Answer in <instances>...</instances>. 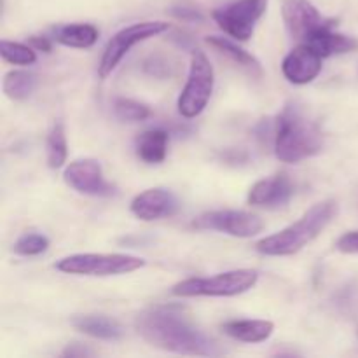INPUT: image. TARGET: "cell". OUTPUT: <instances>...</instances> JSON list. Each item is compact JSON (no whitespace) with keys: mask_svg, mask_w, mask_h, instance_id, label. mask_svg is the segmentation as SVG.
<instances>
[{"mask_svg":"<svg viewBox=\"0 0 358 358\" xmlns=\"http://www.w3.org/2000/svg\"><path fill=\"white\" fill-rule=\"evenodd\" d=\"M37 86V77L27 70H13L3 77V93L10 100H27Z\"/></svg>","mask_w":358,"mask_h":358,"instance_id":"obj_21","label":"cell"},{"mask_svg":"<svg viewBox=\"0 0 358 358\" xmlns=\"http://www.w3.org/2000/svg\"><path fill=\"white\" fill-rule=\"evenodd\" d=\"M135 329L143 341L164 352L199 357H220L226 353L220 343L198 327L187 310L178 304L145 308L136 315Z\"/></svg>","mask_w":358,"mask_h":358,"instance_id":"obj_1","label":"cell"},{"mask_svg":"<svg viewBox=\"0 0 358 358\" xmlns=\"http://www.w3.org/2000/svg\"><path fill=\"white\" fill-rule=\"evenodd\" d=\"M336 24V23H334ZM334 24L320 28L304 38V44L311 45L322 58H329L332 55H345L352 52L358 48V41L348 35L334 31Z\"/></svg>","mask_w":358,"mask_h":358,"instance_id":"obj_15","label":"cell"},{"mask_svg":"<svg viewBox=\"0 0 358 358\" xmlns=\"http://www.w3.org/2000/svg\"><path fill=\"white\" fill-rule=\"evenodd\" d=\"M294 184L285 173L275 175L271 178H262L252 185L248 192V203L261 208H282L292 199Z\"/></svg>","mask_w":358,"mask_h":358,"instance_id":"obj_14","label":"cell"},{"mask_svg":"<svg viewBox=\"0 0 358 358\" xmlns=\"http://www.w3.org/2000/svg\"><path fill=\"white\" fill-rule=\"evenodd\" d=\"M357 296L358 292L355 290V287H345V289L338 294V297H336V306H338L339 311H343V313H352L353 308L358 304Z\"/></svg>","mask_w":358,"mask_h":358,"instance_id":"obj_26","label":"cell"},{"mask_svg":"<svg viewBox=\"0 0 358 358\" xmlns=\"http://www.w3.org/2000/svg\"><path fill=\"white\" fill-rule=\"evenodd\" d=\"M0 55L13 65H34L37 62V55L34 49L30 45L20 44V42L2 41L0 42Z\"/></svg>","mask_w":358,"mask_h":358,"instance_id":"obj_23","label":"cell"},{"mask_svg":"<svg viewBox=\"0 0 358 358\" xmlns=\"http://www.w3.org/2000/svg\"><path fill=\"white\" fill-rule=\"evenodd\" d=\"M282 72L292 84L311 83L322 72V56L311 45H297L283 59Z\"/></svg>","mask_w":358,"mask_h":358,"instance_id":"obj_13","label":"cell"},{"mask_svg":"<svg viewBox=\"0 0 358 358\" xmlns=\"http://www.w3.org/2000/svg\"><path fill=\"white\" fill-rule=\"evenodd\" d=\"M282 14L289 34L296 38H303V41L313 31L336 23L334 20L322 16L310 0H285Z\"/></svg>","mask_w":358,"mask_h":358,"instance_id":"obj_11","label":"cell"},{"mask_svg":"<svg viewBox=\"0 0 358 358\" xmlns=\"http://www.w3.org/2000/svg\"><path fill=\"white\" fill-rule=\"evenodd\" d=\"M145 261L126 254H76L62 259L56 269L66 275L117 276L143 268Z\"/></svg>","mask_w":358,"mask_h":358,"instance_id":"obj_5","label":"cell"},{"mask_svg":"<svg viewBox=\"0 0 358 358\" xmlns=\"http://www.w3.org/2000/svg\"><path fill=\"white\" fill-rule=\"evenodd\" d=\"M70 324L83 334L94 339H103V341H115L122 336V327L119 322L101 317V315H79V317H73Z\"/></svg>","mask_w":358,"mask_h":358,"instance_id":"obj_16","label":"cell"},{"mask_svg":"<svg viewBox=\"0 0 358 358\" xmlns=\"http://www.w3.org/2000/svg\"><path fill=\"white\" fill-rule=\"evenodd\" d=\"M66 135L62 122H56L48 135V164L52 170H58L65 164L66 152Z\"/></svg>","mask_w":358,"mask_h":358,"instance_id":"obj_22","label":"cell"},{"mask_svg":"<svg viewBox=\"0 0 358 358\" xmlns=\"http://www.w3.org/2000/svg\"><path fill=\"white\" fill-rule=\"evenodd\" d=\"M178 203L177 196L168 189H147L145 192L136 196L131 201V212L136 219L145 220H159L163 217H171L177 213Z\"/></svg>","mask_w":358,"mask_h":358,"instance_id":"obj_12","label":"cell"},{"mask_svg":"<svg viewBox=\"0 0 358 358\" xmlns=\"http://www.w3.org/2000/svg\"><path fill=\"white\" fill-rule=\"evenodd\" d=\"M30 42L37 51H44V52L51 51V42H49L48 37H31Z\"/></svg>","mask_w":358,"mask_h":358,"instance_id":"obj_30","label":"cell"},{"mask_svg":"<svg viewBox=\"0 0 358 358\" xmlns=\"http://www.w3.org/2000/svg\"><path fill=\"white\" fill-rule=\"evenodd\" d=\"M336 215H338V203L332 199L317 203L297 222L290 224L280 233L257 241L255 250L269 257H285V255L297 254L315 238L320 236L322 231L332 222Z\"/></svg>","mask_w":358,"mask_h":358,"instance_id":"obj_3","label":"cell"},{"mask_svg":"<svg viewBox=\"0 0 358 358\" xmlns=\"http://www.w3.org/2000/svg\"><path fill=\"white\" fill-rule=\"evenodd\" d=\"M206 44L212 45V48L217 49L219 52H222L224 56H227L231 62L236 63V65H240L241 69L248 70L252 76H261L262 73L259 59L255 58V56H252L250 52L245 51V49H241L238 44H234V42L229 41L227 37L212 35V37H206Z\"/></svg>","mask_w":358,"mask_h":358,"instance_id":"obj_19","label":"cell"},{"mask_svg":"<svg viewBox=\"0 0 358 358\" xmlns=\"http://www.w3.org/2000/svg\"><path fill=\"white\" fill-rule=\"evenodd\" d=\"M49 240L44 234L30 233L23 234L21 238H17V241L14 243L13 250L17 255H24V257H34V255H41L48 250Z\"/></svg>","mask_w":358,"mask_h":358,"instance_id":"obj_25","label":"cell"},{"mask_svg":"<svg viewBox=\"0 0 358 358\" xmlns=\"http://www.w3.org/2000/svg\"><path fill=\"white\" fill-rule=\"evenodd\" d=\"M257 280L254 269H233L208 278L184 280L171 289V294L177 297H234L254 289Z\"/></svg>","mask_w":358,"mask_h":358,"instance_id":"obj_4","label":"cell"},{"mask_svg":"<svg viewBox=\"0 0 358 358\" xmlns=\"http://www.w3.org/2000/svg\"><path fill=\"white\" fill-rule=\"evenodd\" d=\"M213 84H215V73H213V66L210 65V59L206 58L205 52L194 49L191 56L187 83L178 98V112L187 119L201 114L213 93Z\"/></svg>","mask_w":358,"mask_h":358,"instance_id":"obj_6","label":"cell"},{"mask_svg":"<svg viewBox=\"0 0 358 358\" xmlns=\"http://www.w3.org/2000/svg\"><path fill=\"white\" fill-rule=\"evenodd\" d=\"M336 248L343 254H358V231H350L343 234L336 243Z\"/></svg>","mask_w":358,"mask_h":358,"instance_id":"obj_27","label":"cell"},{"mask_svg":"<svg viewBox=\"0 0 358 358\" xmlns=\"http://www.w3.org/2000/svg\"><path fill=\"white\" fill-rule=\"evenodd\" d=\"M56 42L66 48L76 49H87L94 45L98 41L96 27L87 23H76V24H63L52 30Z\"/></svg>","mask_w":358,"mask_h":358,"instance_id":"obj_20","label":"cell"},{"mask_svg":"<svg viewBox=\"0 0 358 358\" xmlns=\"http://www.w3.org/2000/svg\"><path fill=\"white\" fill-rule=\"evenodd\" d=\"M192 226L196 229L220 231L229 236L252 238L261 233L264 224L254 213L241 212V210H217L199 215Z\"/></svg>","mask_w":358,"mask_h":358,"instance_id":"obj_9","label":"cell"},{"mask_svg":"<svg viewBox=\"0 0 358 358\" xmlns=\"http://www.w3.org/2000/svg\"><path fill=\"white\" fill-rule=\"evenodd\" d=\"M275 154L283 163H299L317 156L324 147V136L315 121L296 103L285 105L275 121Z\"/></svg>","mask_w":358,"mask_h":358,"instance_id":"obj_2","label":"cell"},{"mask_svg":"<svg viewBox=\"0 0 358 358\" xmlns=\"http://www.w3.org/2000/svg\"><path fill=\"white\" fill-rule=\"evenodd\" d=\"M114 112L117 115V119L126 122L145 121L150 115V110L147 105L135 100H129V98H117L114 103Z\"/></svg>","mask_w":358,"mask_h":358,"instance_id":"obj_24","label":"cell"},{"mask_svg":"<svg viewBox=\"0 0 358 358\" xmlns=\"http://www.w3.org/2000/svg\"><path fill=\"white\" fill-rule=\"evenodd\" d=\"M171 14L184 21H203V14L199 10L191 9V7H173Z\"/></svg>","mask_w":358,"mask_h":358,"instance_id":"obj_28","label":"cell"},{"mask_svg":"<svg viewBox=\"0 0 358 358\" xmlns=\"http://www.w3.org/2000/svg\"><path fill=\"white\" fill-rule=\"evenodd\" d=\"M168 28H170V24L164 23V21H145V23L131 24V27H126L121 31H117L108 41L103 56H101L100 65H98V73H100L101 79H105L108 73H112V70L128 55L133 45H136L142 41H147L150 37L164 34Z\"/></svg>","mask_w":358,"mask_h":358,"instance_id":"obj_7","label":"cell"},{"mask_svg":"<svg viewBox=\"0 0 358 358\" xmlns=\"http://www.w3.org/2000/svg\"><path fill=\"white\" fill-rule=\"evenodd\" d=\"M268 9V0H234L220 9L213 10V20L220 30L236 41H248L255 24Z\"/></svg>","mask_w":358,"mask_h":358,"instance_id":"obj_8","label":"cell"},{"mask_svg":"<svg viewBox=\"0 0 358 358\" xmlns=\"http://www.w3.org/2000/svg\"><path fill=\"white\" fill-rule=\"evenodd\" d=\"M275 324L269 320H231L222 325V332L241 343H262L271 338Z\"/></svg>","mask_w":358,"mask_h":358,"instance_id":"obj_17","label":"cell"},{"mask_svg":"<svg viewBox=\"0 0 358 358\" xmlns=\"http://www.w3.org/2000/svg\"><path fill=\"white\" fill-rule=\"evenodd\" d=\"M63 180L66 185L76 189L80 194L87 196H112L115 194V187L110 182L105 180L103 171L98 161L79 159L66 166L63 173Z\"/></svg>","mask_w":358,"mask_h":358,"instance_id":"obj_10","label":"cell"},{"mask_svg":"<svg viewBox=\"0 0 358 358\" xmlns=\"http://www.w3.org/2000/svg\"><path fill=\"white\" fill-rule=\"evenodd\" d=\"M168 150V133L163 129L143 131L136 140V154L147 164L163 163Z\"/></svg>","mask_w":358,"mask_h":358,"instance_id":"obj_18","label":"cell"},{"mask_svg":"<svg viewBox=\"0 0 358 358\" xmlns=\"http://www.w3.org/2000/svg\"><path fill=\"white\" fill-rule=\"evenodd\" d=\"M63 357H93L94 352L87 346L80 345V343H73V345H69L65 348V352L62 353Z\"/></svg>","mask_w":358,"mask_h":358,"instance_id":"obj_29","label":"cell"}]
</instances>
